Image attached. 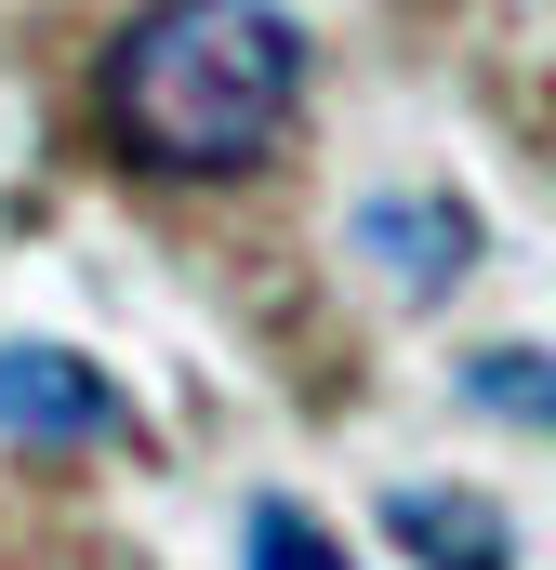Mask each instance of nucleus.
<instances>
[{
    "label": "nucleus",
    "mask_w": 556,
    "mask_h": 570,
    "mask_svg": "<svg viewBox=\"0 0 556 570\" xmlns=\"http://www.w3.org/2000/svg\"><path fill=\"white\" fill-rule=\"evenodd\" d=\"M93 107H107V146L159 186L252 173L305 107V27L278 0H146L107 40Z\"/></svg>",
    "instance_id": "obj_1"
},
{
    "label": "nucleus",
    "mask_w": 556,
    "mask_h": 570,
    "mask_svg": "<svg viewBox=\"0 0 556 570\" xmlns=\"http://www.w3.org/2000/svg\"><path fill=\"white\" fill-rule=\"evenodd\" d=\"M0 438H40V451L120 438V385L80 345H0Z\"/></svg>",
    "instance_id": "obj_2"
},
{
    "label": "nucleus",
    "mask_w": 556,
    "mask_h": 570,
    "mask_svg": "<svg viewBox=\"0 0 556 570\" xmlns=\"http://www.w3.org/2000/svg\"><path fill=\"white\" fill-rule=\"evenodd\" d=\"M358 253L385 266L398 292H464V266H477V213L464 199H358Z\"/></svg>",
    "instance_id": "obj_3"
},
{
    "label": "nucleus",
    "mask_w": 556,
    "mask_h": 570,
    "mask_svg": "<svg viewBox=\"0 0 556 570\" xmlns=\"http://www.w3.org/2000/svg\"><path fill=\"white\" fill-rule=\"evenodd\" d=\"M385 531H398L424 570H517V531H504V504H490V491H398V504H385Z\"/></svg>",
    "instance_id": "obj_4"
},
{
    "label": "nucleus",
    "mask_w": 556,
    "mask_h": 570,
    "mask_svg": "<svg viewBox=\"0 0 556 570\" xmlns=\"http://www.w3.org/2000/svg\"><path fill=\"white\" fill-rule=\"evenodd\" d=\"M464 399H477L490 425L556 438V358H544V345H477V358H464Z\"/></svg>",
    "instance_id": "obj_5"
},
{
    "label": "nucleus",
    "mask_w": 556,
    "mask_h": 570,
    "mask_svg": "<svg viewBox=\"0 0 556 570\" xmlns=\"http://www.w3.org/2000/svg\"><path fill=\"white\" fill-rule=\"evenodd\" d=\"M252 570H358L318 518H291V504H252Z\"/></svg>",
    "instance_id": "obj_6"
}]
</instances>
